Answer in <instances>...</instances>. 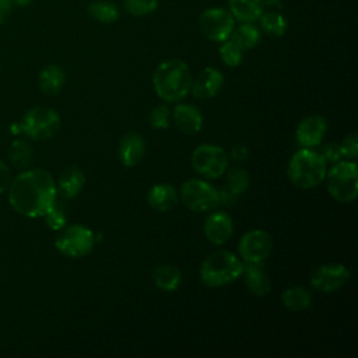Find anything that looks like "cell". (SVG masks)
<instances>
[{
	"label": "cell",
	"mask_w": 358,
	"mask_h": 358,
	"mask_svg": "<svg viewBox=\"0 0 358 358\" xmlns=\"http://www.w3.org/2000/svg\"><path fill=\"white\" fill-rule=\"evenodd\" d=\"M229 157L224 148L214 144L197 145L190 157L193 169L204 178L217 179L224 175L228 168Z\"/></svg>",
	"instance_id": "9c48e42d"
},
{
	"label": "cell",
	"mask_w": 358,
	"mask_h": 358,
	"mask_svg": "<svg viewBox=\"0 0 358 358\" xmlns=\"http://www.w3.org/2000/svg\"><path fill=\"white\" fill-rule=\"evenodd\" d=\"M66 83V74L62 66L48 64L38 74V87L46 95L59 94Z\"/></svg>",
	"instance_id": "44dd1931"
},
{
	"label": "cell",
	"mask_w": 358,
	"mask_h": 358,
	"mask_svg": "<svg viewBox=\"0 0 358 358\" xmlns=\"http://www.w3.org/2000/svg\"><path fill=\"white\" fill-rule=\"evenodd\" d=\"M341 155L347 159H355L358 155V136L355 133L347 134L338 144Z\"/></svg>",
	"instance_id": "836d02e7"
},
{
	"label": "cell",
	"mask_w": 358,
	"mask_h": 358,
	"mask_svg": "<svg viewBox=\"0 0 358 358\" xmlns=\"http://www.w3.org/2000/svg\"><path fill=\"white\" fill-rule=\"evenodd\" d=\"M46 225L53 231H60L63 227L67 225V215L64 206L60 204L57 200L53 203V206L46 211L43 215Z\"/></svg>",
	"instance_id": "4dcf8cb0"
},
{
	"label": "cell",
	"mask_w": 358,
	"mask_h": 358,
	"mask_svg": "<svg viewBox=\"0 0 358 358\" xmlns=\"http://www.w3.org/2000/svg\"><path fill=\"white\" fill-rule=\"evenodd\" d=\"M281 302L289 310H294V312L305 310L312 305V294L305 287L292 285L282 291Z\"/></svg>",
	"instance_id": "cb8c5ba5"
},
{
	"label": "cell",
	"mask_w": 358,
	"mask_h": 358,
	"mask_svg": "<svg viewBox=\"0 0 358 358\" xmlns=\"http://www.w3.org/2000/svg\"><path fill=\"white\" fill-rule=\"evenodd\" d=\"M88 14L98 22L102 24H112L117 21L120 11L116 4L105 1V0H95L88 4Z\"/></svg>",
	"instance_id": "4316f807"
},
{
	"label": "cell",
	"mask_w": 358,
	"mask_h": 358,
	"mask_svg": "<svg viewBox=\"0 0 358 358\" xmlns=\"http://www.w3.org/2000/svg\"><path fill=\"white\" fill-rule=\"evenodd\" d=\"M34 0H11L13 6H17V7H27L32 3Z\"/></svg>",
	"instance_id": "ab89813d"
},
{
	"label": "cell",
	"mask_w": 358,
	"mask_h": 358,
	"mask_svg": "<svg viewBox=\"0 0 358 358\" xmlns=\"http://www.w3.org/2000/svg\"><path fill=\"white\" fill-rule=\"evenodd\" d=\"M11 179H13V176H11L10 168L0 159V194H3L4 192L8 190Z\"/></svg>",
	"instance_id": "d590c367"
},
{
	"label": "cell",
	"mask_w": 358,
	"mask_h": 358,
	"mask_svg": "<svg viewBox=\"0 0 358 358\" xmlns=\"http://www.w3.org/2000/svg\"><path fill=\"white\" fill-rule=\"evenodd\" d=\"M0 71H1V66H0Z\"/></svg>",
	"instance_id": "60d3db41"
},
{
	"label": "cell",
	"mask_w": 358,
	"mask_h": 358,
	"mask_svg": "<svg viewBox=\"0 0 358 358\" xmlns=\"http://www.w3.org/2000/svg\"><path fill=\"white\" fill-rule=\"evenodd\" d=\"M243 50L253 49L262 39V31L253 25V22H241L239 27L234 28L231 36Z\"/></svg>",
	"instance_id": "d4e9b609"
},
{
	"label": "cell",
	"mask_w": 358,
	"mask_h": 358,
	"mask_svg": "<svg viewBox=\"0 0 358 358\" xmlns=\"http://www.w3.org/2000/svg\"><path fill=\"white\" fill-rule=\"evenodd\" d=\"M204 235L214 245H224L232 236L234 221L224 211L211 213L204 221Z\"/></svg>",
	"instance_id": "9a60e30c"
},
{
	"label": "cell",
	"mask_w": 358,
	"mask_h": 358,
	"mask_svg": "<svg viewBox=\"0 0 358 358\" xmlns=\"http://www.w3.org/2000/svg\"><path fill=\"white\" fill-rule=\"evenodd\" d=\"M182 271L173 264H159L152 271L154 285L164 292H173L182 284Z\"/></svg>",
	"instance_id": "7402d4cb"
},
{
	"label": "cell",
	"mask_w": 358,
	"mask_h": 358,
	"mask_svg": "<svg viewBox=\"0 0 358 358\" xmlns=\"http://www.w3.org/2000/svg\"><path fill=\"white\" fill-rule=\"evenodd\" d=\"M85 185V175L81 169L76 166L66 168L56 182L57 196H62L64 200L74 199Z\"/></svg>",
	"instance_id": "ffe728a7"
},
{
	"label": "cell",
	"mask_w": 358,
	"mask_h": 358,
	"mask_svg": "<svg viewBox=\"0 0 358 358\" xmlns=\"http://www.w3.org/2000/svg\"><path fill=\"white\" fill-rule=\"evenodd\" d=\"M124 8L134 17L152 14L158 8V0H123Z\"/></svg>",
	"instance_id": "1f68e13d"
},
{
	"label": "cell",
	"mask_w": 358,
	"mask_h": 358,
	"mask_svg": "<svg viewBox=\"0 0 358 358\" xmlns=\"http://www.w3.org/2000/svg\"><path fill=\"white\" fill-rule=\"evenodd\" d=\"M199 28L207 39L221 43L231 36L235 28V20L228 10L213 7L200 14Z\"/></svg>",
	"instance_id": "30bf717a"
},
{
	"label": "cell",
	"mask_w": 358,
	"mask_h": 358,
	"mask_svg": "<svg viewBox=\"0 0 358 358\" xmlns=\"http://www.w3.org/2000/svg\"><path fill=\"white\" fill-rule=\"evenodd\" d=\"M145 154V140L144 137L137 131H130L124 134L117 147V157L119 161L127 166H137Z\"/></svg>",
	"instance_id": "2e32d148"
},
{
	"label": "cell",
	"mask_w": 358,
	"mask_h": 358,
	"mask_svg": "<svg viewBox=\"0 0 358 358\" xmlns=\"http://www.w3.org/2000/svg\"><path fill=\"white\" fill-rule=\"evenodd\" d=\"M173 122L182 133L194 136L203 127V115L194 105L179 103L173 109Z\"/></svg>",
	"instance_id": "ac0fdd59"
},
{
	"label": "cell",
	"mask_w": 358,
	"mask_h": 358,
	"mask_svg": "<svg viewBox=\"0 0 358 358\" xmlns=\"http://www.w3.org/2000/svg\"><path fill=\"white\" fill-rule=\"evenodd\" d=\"M192 73L189 66L180 59L161 62L152 73V87L155 94L166 102H178L190 92Z\"/></svg>",
	"instance_id": "7a4b0ae2"
},
{
	"label": "cell",
	"mask_w": 358,
	"mask_h": 358,
	"mask_svg": "<svg viewBox=\"0 0 358 358\" xmlns=\"http://www.w3.org/2000/svg\"><path fill=\"white\" fill-rule=\"evenodd\" d=\"M243 281L253 295L263 296L270 292L271 284L264 271L263 262H243L242 274Z\"/></svg>",
	"instance_id": "e0dca14e"
},
{
	"label": "cell",
	"mask_w": 358,
	"mask_h": 358,
	"mask_svg": "<svg viewBox=\"0 0 358 358\" xmlns=\"http://www.w3.org/2000/svg\"><path fill=\"white\" fill-rule=\"evenodd\" d=\"M327 190L338 203H352L358 194V168L352 159L337 161L326 172Z\"/></svg>",
	"instance_id": "5b68a950"
},
{
	"label": "cell",
	"mask_w": 358,
	"mask_h": 358,
	"mask_svg": "<svg viewBox=\"0 0 358 358\" xmlns=\"http://www.w3.org/2000/svg\"><path fill=\"white\" fill-rule=\"evenodd\" d=\"M96 242L94 231L83 224L63 227L56 239L55 248L57 252L70 259H80L90 255Z\"/></svg>",
	"instance_id": "52a82bcc"
},
{
	"label": "cell",
	"mask_w": 358,
	"mask_h": 358,
	"mask_svg": "<svg viewBox=\"0 0 358 358\" xmlns=\"http://www.w3.org/2000/svg\"><path fill=\"white\" fill-rule=\"evenodd\" d=\"M180 201L194 213L214 210L220 204L218 190L201 179H187L180 186Z\"/></svg>",
	"instance_id": "ba28073f"
},
{
	"label": "cell",
	"mask_w": 358,
	"mask_h": 358,
	"mask_svg": "<svg viewBox=\"0 0 358 358\" xmlns=\"http://www.w3.org/2000/svg\"><path fill=\"white\" fill-rule=\"evenodd\" d=\"M224 76L214 67H204L194 80H192L190 92L199 99H211L221 91Z\"/></svg>",
	"instance_id": "5bb4252c"
},
{
	"label": "cell",
	"mask_w": 358,
	"mask_h": 358,
	"mask_svg": "<svg viewBox=\"0 0 358 358\" xmlns=\"http://www.w3.org/2000/svg\"><path fill=\"white\" fill-rule=\"evenodd\" d=\"M248 155H249V150L245 145L238 144V145L232 147V150H231L228 157H231L234 161L241 162V161H245L248 158Z\"/></svg>",
	"instance_id": "8d00e7d4"
},
{
	"label": "cell",
	"mask_w": 358,
	"mask_h": 358,
	"mask_svg": "<svg viewBox=\"0 0 358 358\" xmlns=\"http://www.w3.org/2000/svg\"><path fill=\"white\" fill-rule=\"evenodd\" d=\"M59 113L49 106L31 108L17 123L20 133L35 141H43L53 137L60 129Z\"/></svg>",
	"instance_id": "8992f818"
},
{
	"label": "cell",
	"mask_w": 358,
	"mask_h": 358,
	"mask_svg": "<svg viewBox=\"0 0 358 358\" xmlns=\"http://www.w3.org/2000/svg\"><path fill=\"white\" fill-rule=\"evenodd\" d=\"M8 203L20 215L39 218L57 200L56 182L50 172L42 168L25 169L11 179Z\"/></svg>",
	"instance_id": "6da1fadb"
},
{
	"label": "cell",
	"mask_w": 358,
	"mask_h": 358,
	"mask_svg": "<svg viewBox=\"0 0 358 358\" xmlns=\"http://www.w3.org/2000/svg\"><path fill=\"white\" fill-rule=\"evenodd\" d=\"M351 277L348 267L341 263L319 266L310 275V287L323 294H331L344 287Z\"/></svg>",
	"instance_id": "8fae6325"
},
{
	"label": "cell",
	"mask_w": 358,
	"mask_h": 358,
	"mask_svg": "<svg viewBox=\"0 0 358 358\" xmlns=\"http://www.w3.org/2000/svg\"><path fill=\"white\" fill-rule=\"evenodd\" d=\"M257 21L260 27L259 29L273 38L282 36L288 29L287 20L281 13H277V11H267V13L263 11Z\"/></svg>",
	"instance_id": "484cf974"
},
{
	"label": "cell",
	"mask_w": 358,
	"mask_h": 358,
	"mask_svg": "<svg viewBox=\"0 0 358 358\" xmlns=\"http://www.w3.org/2000/svg\"><path fill=\"white\" fill-rule=\"evenodd\" d=\"M260 4L263 7H278L280 0H260Z\"/></svg>",
	"instance_id": "f35d334b"
},
{
	"label": "cell",
	"mask_w": 358,
	"mask_h": 358,
	"mask_svg": "<svg viewBox=\"0 0 358 358\" xmlns=\"http://www.w3.org/2000/svg\"><path fill=\"white\" fill-rule=\"evenodd\" d=\"M327 130V122L320 115L305 116L296 126V143L302 148H315L322 144Z\"/></svg>",
	"instance_id": "4fadbf2b"
},
{
	"label": "cell",
	"mask_w": 358,
	"mask_h": 358,
	"mask_svg": "<svg viewBox=\"0 0 358 358\" xmlns=\"http://www.w3.org/2000/svg\"><path fill=\"white\" fill-rule=\"evenodd\" d=\"M317 152L322 155V158L326 162H331V164H334V162H337L343 158L341 151H340V145L336 144V143H326L324 145L320 147V150Z\"/></svg>",
	"instance_id": "e575fe53"
},
{
	"label": "cell",
	"mask_w": 358,
	"mask_h": 358,
	"mask_svg": "<svg viewBox=\"0 0 358 358\" xmlns=\"http://www.w3.org/2000/svg\"><path fill=\"white\" fill-rule=\"evenodd\" d=\"M145 200L151 208L165 213L176 207L179 197L178 190L171 183H157L148 189Z\"/></svg>",
	"instance_id": "d6986e66"
},
{
	"label": "cell",
	"mask_w": 358,
	"mask_h": 358,
	"mask_svg": "<svg viewBox=\"0 0 358 358\" xmlns=\"http://www.w3.org/2000/svg\"><path fill=\"white\" fill-rule=\"evenodd\" d=\"M229 13L238 22H255L263 13L260 0H228Z\"/></svg>",
	"instance_id": "603a6c76"
},
{
	"label": "cell",
	"mask_w": 358,
	"mask_h": 358,
	"mask_svg": "<svg viewBox=\"0 0 358 358\" xmlns=\"http://www.w3.org/2000/svg\"><path fill=\"white\" fill-rule=\"evenodd\" d=\"M327 172V162L313 148L296 151L287 166V176L292 185L301 189H310L320 185Z\"/></svg>",
	"instance_id": "3957f363"
},
{
	"label": "cell",
	"mask_w": 358,
	"mask_h": 358,
	"mask_svg": "<svg viewBox=\"0 0 358 358\" xmlns=\"http://www.w3.org/2000/svg\"><path fill=\"white\" fill-rule=\"evenodd\" d=\"M32 147L24 140H14L8 147V159L17 169H25L32 161Z\"/></svg>",
	"instance_id": "83f0119b"
},
{
	"label": "cell",
	"mask_w": 358,
	"mask_h": 358,
	"mask_svg": "<svg viewBox=\"0 0 358 358\" xmlns=\"http://www.w3.org/2000/svg\"><path fill=\"white\" fill-rule=\"evenodd\" d=\"M273 239L264 229H250L242 235L238 252L242 262H264L271 253Z\"/></svg>",
	"instance_id": "7c38bea8"
},
{
	"label": "cell",
	"mask_w": 358,
	"mask_h": 358,
	"mask_svg": "<svg viewBox=\"0 0 358 358\" xmlns=\"http://www.w3.org/2000/svg\"><path fill=\"white\" fill-rule=\"evenodd\" d=\"M148 123L155 130H164L169 127V109L166 105H157L151 109Z\"/></svg>",
	"instance_id": "d6a6232c"
},
{
	"label": "cell",
	"mask_w": 358,
	"mask_h": 358,
	"mask_svg": "<svg viewBox=\"0 0 358 358\" xmlns=\"http://www.w3.org/2000/svg\"><path fill=\"white\" fill-rule=\"evenodd\" d=\"M220 57L228 67H238L243 60V49L231 38L225 39L220 45Z\"/></svg>",
	"instance_id": "f546056e"
},
{
	"label": "cell",
	"mask_w": 358,
	"mask_h": 358,
	"mask_svg": "<svg viewBox=\"0 0 358 358\" xmlns=\"http://www.w3.org/2000/svg\"><path fill=\"white\" fill-rule=\"evenodd\" d=\"M248 187H249V173L241 166L232 168L227 175L225 189L229 190L235 197H238L242 193H245Z\"/></svg>",
	"instance_id": "f1b7e54d"
},
{
	"label": "cell",
	"mask_w": 358,
	"mask_h": 358,
	"mask_svg": "<svg viewBox=\"0 0 358 358\" xmlns=\"http://www.w3.org/2000/svg\"><path fill=\"white\" fill-rule=\"evenodd\" d=\"M243 262L229 250H214L200 264V278L211 288L224 287L242 274Z\"/></svg>",
	"instance_id": "277c9868"
},
{
	"label": "cell",
	"mask_w": 358,
	"mask_h": 358,
	"mask_svg": "<svg viewBox=\"0 0 358 358\" xmlns=\"http://www.w3.org/2000/svg\"><path fill=\"white\" fill-rule=\"evenodd\" d=\"M13 3L11 0H0V25L4 24L13 11Z\"/></svg>",
	"instance_id": "74e56055"
}]
</instances>
